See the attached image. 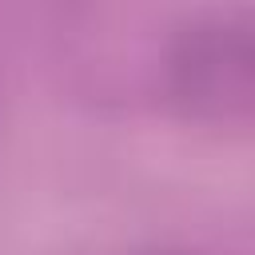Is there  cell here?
<instances>
[{
    "instance_id": "1",
    "label": "cell",
    "mask_w": 255,
    "mask_h": 255,
    "mask_svg": "<svg viewBox=\"0 0 255 255\" xmlns=\"http://www.w3.org/2000/svg\"><path fill=\"white\" fill-rule=\"evenodd\" d=\"M255 48L239 24L195 28L175 56V88L199 112H239L251 100Z\"/></svg>"
}]
</instances>
